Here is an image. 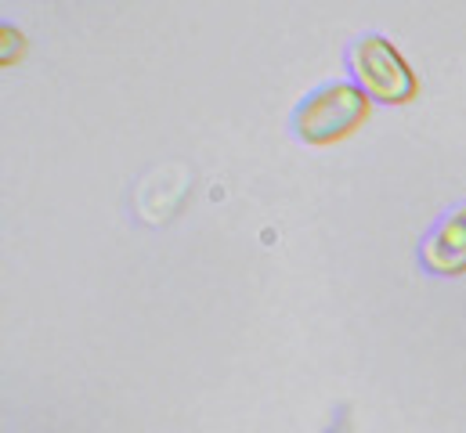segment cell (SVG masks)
<instances>
[{"label":"cell","mask_w":466,"mask_h":433,"mask_svg":"<svg viewBox=\"0 0 466 433\" xmlns=\"http://www.w3.org/2000/svg\"><path fill=\"white\" fill-rule=\"evenodd\" d=\"M348 80L372 106H409L420 95V76L387 33H358L344 47Z\"/></svg>","instance_id":"6da1fadb"},{"label":"cell","mask_w":466,"mask_h":433,"mask_svg":"<svg viewBox=\"0 0 466 433\" xmlns=\"http://www.w3.org/2000/svg\"><path fill=\"white\" fill-rule=\"evenodd\" d=\"M369 108L372 102L350 80H322L297 98V106L289 112V134L300 145L326 148L350 137L365 123Z\"/></svg>","instance_id":"7a4b0ae2"},{"label":"cell","mask_w":466,"mask_h":433,"mask_svg":"<svg viewBox=\"0 0 466 433\" xmlns=\"http://www.w3.org/2000/svg\"><path fill=\"white\" fill-rule=\"evenodd\" d=\"M416 264L431 278H463L466 275V199L452 203L434 216L416 246Z\"/></svg>","instance_id":"3957f363"},{"label":"cell","mask_w":466,"mask_h":433,"mask_svg":"<svg viewBox=\"0 0 466 433\" xmlns=\"http://www.w3.org/2000/svg\"><path fill=\"white\" fill-rule=\"evenodd\" d=\"M0 44H4V55H0L4 65H15V62L25 55V36H22L18 25H11V22L0 25Z\"/></svg>","instance_id":"277c9868"}]
</instances>
